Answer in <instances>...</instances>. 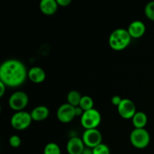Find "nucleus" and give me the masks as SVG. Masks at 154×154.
Returning a JSON list of instances; mask_svg holds the SVG:
<instances>
[{"instance_id": "1", "label": "nucleus", "mask_w": 154, "mask_h": 154, "mask_svg": "<svg viewBox=\"0 0 154 154\" xmlns=\"http://www.w3.org/2000/svg\"><path fill=\"white\" fill-rule=\"evenodd\" d=\"M27 76L25 65L18 60H8L0 66V81L6 87H19L25 82Z\"/></svg>"}, {"instance_id": "2", "label": "nucleus", "mask_w": 154, "mask_h": 154, "mask_svg": "<svg viewBox=\"0 0 154 154\" xmlns=\"http://www.w3.org/2000/svg\"><path fill=\"white\" fill-rule=\"evenodd\" d=\"M132 37L126 29H117L110 35L108 42L114 51H122L127 48L131 42Z\"/></svg>"}, {"instance_id": "3", "label": "nucleus", "mask_w": 154, "mask_h": 154, "mask_svg": "<svg viewBox=\"0 0 154 154\" xmlns=\"http://www.w3.org/2000/svg\"><path fill=\"white\" fill-rule=\"evenodd\" d=\"M131 144L135 147L143 149L149 145L150 141V135L145 129H135L130 134Z\"/></svg>"}, {"instance_id": "4", "label": "nucleus", "mask_w": 154, "mask_h": 154, "mask_svg": "<svg viewBox=\"0 0 154 154\" xmlns=\"http://www.w3.org/2000/svg\"><path fill=\"white\" fill-rule=\"evenodd\" d=\"M102 117L99 111L95 108L89 111H84L81 116V123L86 129H96L97 126L100 124Z\"/></svg>"}, {"instance_id": "5", "label": "nucleus", "mask_w": 154, "mask_h": 154, "mask_svg": "<svg viewBox=\"0 0 154 154\" xmlns=\"http://www.w3.org/2000/svg\"><path fill=\"white\" fill-rule=\"evenodd\" d=\"M32 119L31 114L26 111H18L16 112L11 119V124L12 127L17 130H23L27 129L31 124Z\"/></svg>"}, {"instance_id": "6", "label": "nucleus", "mask_w": 154, "mask_h": 154, "mask_svg": "<svg viewBox=\"0 0 154 154\" xmlns=\"http://www.w3.org/2000/svg\"><path fill=\"white\" fill-rule=\"evenodd\" d=\"M29 98L26 93L22 91L14 92L8 99V105L12 110L16 111H22L26 107Z\"/></svg>"}, {"instance_id": "7", "label": "nucleus", "mask_w": 154, "mask_h": 154, "mask_svg": "<svg viewBox=\"0 0 154 154\" xmlns=\"http://www.w3.org/2000/svg\"><path fill=\"white\" fill-rule=\"evenodd\" d=\"M84 144L89 148H94L102 144V135L97 129H86L82 136Z\"/></svg>"}, {"instance_id": "8", "label": "nucleus", "mask_w": 154, "mask_h": 154, "mask_svg": "<svg viewBox=\"0 0 154 154\" xmlns=\"http://www.w3.org/2000/svg\"><path fill=\"white\" fill-rule=\"evenodd\" d=\"M75 108L70 104L66 103L59 107L57 112L58 120L63 123H70L74 120L75 115Z\"/></svg>"}, {"instance_id": "9", "label": "nucleus", "mask_w": 154, "mask_h": 154, "mask_svg": "<svg viewBox=\"0 0 154 154\" xmlns=\"http://www.w3.org/2000/svg\"><path fill=\"white\" fill-rule=\"evenodd\" d=\"M117 111L120 117L123 118L131 119L136 113V108L132 100L129 99H123L117 106Z\"/></svg>"}, {"instance_id": "10", "label": "nucleus", "mask_w": 154, "mask_h": 154, "mask_svg": "<svg viewBox=\"0 0 154 154\" xmlns=\"http://www.w3.org/2000/svg\"><path fill=\"white\" fill-rule=\"evenodd\" d=\"M85 144L81 138L78 137H72L66 144V149L69 154H82Z\"/></svg>"}, {"instance_id": "11", "label": "nucleus", "mask_w": 154, "mask_h": 154, "mask_svg": "<svg viewBox=\"0 0 154 154\" xmlns=\"http://www.w3.org/2000/svg\"><path fill=\"white\" fill-rule=\"evenodd\" d=\"M127 30L131 37L138 38L144 35L146 31V26L142 21L135 20L129 24Z\"/></svg>"}, {"instance_id": "12", "label": "nucleus", "mask_w": 154, "mask_h": 154, "mask_svg": "<svg viewBox=\"0 0 154 154\" xmlns=\"http://www.w3.org/2000/svg\"><path fill=\"white\" fill-rule=\"evenodd\" d=\"M41 11L46 15H52L56 13L58 4L56 0H42L39 5Z\"/></svg>"}, {"instance_id": "13", "label": "nucleus", "mask_w": 154, "mask_h": 154, "mask_svg": "<svg viewBox=\"0 0 154 154\" xmlns=\"http://www.w3.org/2000/svg\"><path fill=\"white\" fill-rule=\"evenodd\" d=\"M28 77L32 82L39 84L43 82L46 78V74L42 68L35 66L30 69L28 72Z\"/></svg>"}, {"instance_id": "14", "label": "nucleus", "mask_w": 154, "mask_h": 154, "mask_svg": "<svg viewBox=\"0 0 154 154\" xmlns=\"http://www.w3.org/2000/svg\"><path fill=\"white\" fill-rule=\"evenodd\" d=\"M49 109L46 106L40 105L35 107L31 112V117L35 121H43L49 116Z\"/></svg>"}, {"instance_id": "15", "label": "nucleus", "mask_w": 154, "mask_h": 154, "mask_svg": "<svg viewBox=\"0 0 154 154\" xmlns=\"http://www.w3.org/2000/svg\"><path fill=\"white\" fill-rule=\"evenodd\" d=\"M132 120V124L135 126V129H144L147 123V115L145 113L142 111H138L135 113Z\"/></svg>"}, {"instance_id": "16", "label": "nucleus", "mask_w": 154, "mask_h": 154, "mask_svg": "<svg viewBox=\"0 0 154 154\" xmlns=\"http://www.w3.org/2000/svg\"><path fill=\"white\" fill-rule=\"evenodd\" d=\"M81 98H82V96L79 92H78L77 90H71L68 93L67 96L68 103L74 107H78L80 105V102H81Z\"/></svg>"}, {"instance_id": "17", "label": "nucleus", "mask_w": 154, "mask_h": 154, "mask_svg": "<svg viewBox=\"0 0 154 154\" xmlns=\"http://www.w3.org/2000/svg\"><path fill=\"white\" fill-rule=\"evenodd\" d=\"M93 100L91 97L88 96H82L81 98V102H80L79 107L82 108L84 111H89L93 108Z\"/></svg>"}, {"instance_id": "18", "label": "nucleus", "mask_w": 154, "mask_h": 154, "mask_svg": "<svg viewBox=\"0 0 154 154\" xmlns=\"http://www.w3.org/2000/svg\"><path fill=\"white\" fill-rule=\"evenodd\" d=\"M44 154H61L60 146L54 142L48 143L44 149Z\"/></svg>"}, {"instance_id": "19", "label": "nucleus", "mask_w": 154, "mask_h": 154, "mask_svg": "<svg viewBox=\"0 0 154 154\" xmlns=\"http://www.w3.org/2000/svg\"><path fill=\"white\" fill-rule=\"evenodd\" d=\"M144 14L150 20L154 21V1L150 2L144 8Z\"/></svg>"}, {"instance_id": "20", "label": "nucleus", "mask_w": 154, "mask_h": 154, "mask_svg": "<svg viewBox=\"0 0 154 154\" xmlns=\"http://www.w3.org/2000/svg\"><path fill=\"white\" fill-rule=\"evenodd\" d=\"M93 154H110V149L106 144H100L92 149Z\"/></svg>"}, {"instance_id": "21", "label": "nucleus", "mask_w": 154, "mask_h": 154, "mask_svg": "<svg viewBox=\"0 0 154 154\" xmlns=\"http://www.w3.org/2000/svg\"><path fill=\"white\" fill-rule=\"evenodd\" d=\"M9 144H10V145L12 147H14V148L19 147L21 144L20 138L18 135H12V136H11L10 138H9Z\"/></svg>"}, {"instance_id": "22", "label": "nucleus", "mask_w": 154, "mask_h": 154, "mask_svg": "<svg viewBox=\"0 0 154 154\" xmlns=\"http://www.w3.org/2000/svg\"><path fill=\"white\" fill-rule=\"evenodd\" d=\"M121 101L122 99L119 96H114L111 99V102H112L113 105H116V106H118L120 102H121Z\"/></svg>"}, {"instance_id": "23", "label": "nucleus", "mask_w": 154, "mask_h": 154, "mask_svg": "<svg viewBox=\"0 0 154 154\" xmlns=\"http://www.w3.org/2000/svg\"><path fill=\"white\" fill-rule=\"evenodd\" d=\"M58 5L62 7H66L71 3V0H57Z\"/></svg>"}, {"instance_id": "24", "label": "nucleus", "mask_w": 154, "mask_h": 154, "mask_svg": "<svg viewBox=\"0 0 154 154\" xmlns=\"http://www.w3.org/2000/svg\"><path fill=\"white\" fill-rule=\"evenodd\" d=\"M5 84L0 81V88H1L0 89V97H2L3 95H4L5 92Z\"/></svg>"}, {"instance_id": "25", "label": "nucleus", "mask_w": 154, "mask_h": 154, "mask_svg": "<svg viewBox=\"0 0 154 154\" xmlns=\"http://www.w3.org/2000/svg\"><path fill=\"white\" fill-rule=\"evenodd\" d=\"M84 111H83L82 108H80L79 106L78 107H76L75 108V115H76V117H78V116H82L83 114H84Z\"/></svg>"}, {"instance_id": "26", "label": "nucleus", "mask_w": 154, "mask_h": 154, "mask_svg": "<svg viewBox=\"0 0 154 154\" xmlns=\"http://www.w3.org/2000/svg\"><path fill=\"white\" fill-rule=\"evenodd\" d=\"M82 154H93V150H90V148H85Z\"/></svg>"}]
</instances>
